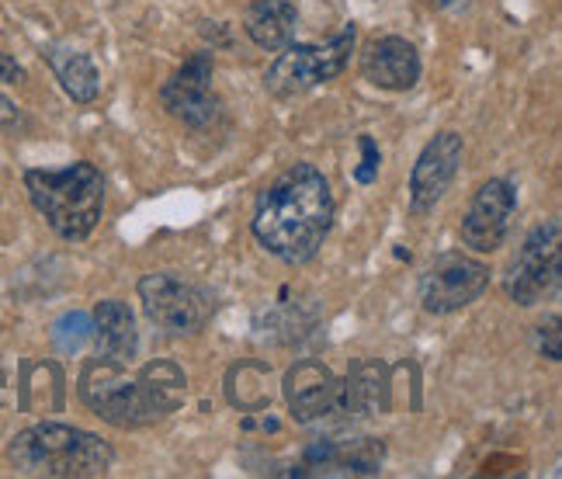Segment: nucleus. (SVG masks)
I'll use <instances>...</instances> for the list:
<instances>
[{
	"mask_svg": "<svg viewBox=\"0 0 562 479\" xmlns=\"http://www.w3.org/2000/svg\"><path fill=\"white\" fill-rule=\"evenodd\" d=\"M517 209V191L510 181H486L475 199L469 202V212L462 220V244L480 250V254H493L504 244V236L510 230Z\"/></svg>",
	"mask_w": 562,
	"mask_h": 479,
	"instance_id": "obj_11",
	"label": "nucleus"
},
{
	"mask_svg": "<svg viewBox=\"0 0 562 479\" xmlns=\"http://www.w3.org/2000/svg\"><path fill=\"white\" fill-rule=\"evenodd\" d=\"M490 286V268L465 254H445L420 278V302L427 313H459Z\"/></svg>",
	"mask_w": 562,
	"mask_h": 479,
	"instance_id": "obj_8",
	"label": "nucleus"
},
{
	"mask_svg": "<svg viewBox=\"0 0 562 479\" xmlns=\"http://www.w3.org/2000/svg\"><path fill=\"white\" fill-rule=\"evenodd\" d=\"M389 410V372L379 361H361L344 379V413L375 417Z\"/></svg>",
	"mask_w": 562,
	"mask_h": 479,
	"instance_id": "obj_17",
	"label": "nucleus"
},
{
	"mask_svg": "<svg viewBox=\"0 0 562 479\" xmlns=\"http://www.w3.org/2000/svg\"><path fill=\"white\" fill-rule=\"evenodd\" d=\"M351 49H355V25H348L330 42H323V46H285L271 63V70L265 74L268 91L274 98L306 94L310 87L340 77L351 59Z\"/></svg>",
	"mask_w": 562,
	"mask_h": 479,
	"instance_id": "obj_5",
	"label": "nucleus"
},
{
	"mask_svg": "<svg viewBox=\"0 0 562 479\" xmlns=\"http://www.w3.org/2000/svg\"><path fill=\"white\" fill-rule=\"evenodd\" d=\"M46 59L56 74V80L63 83V91H67L77 104H91L101 91V77H98V67L91 63V56H83L77 49H46Z\"/></svg>",
	"mask_w": 562,
	"mask_h": 479,
	"instance_id": "obj_18",
	"label": "nucleus"
},
{
	"mask_svg": "<svg viewBox=\"0 0 562 479\" xmlns=\"http://www.w3.org/2000/svg\"><path fill=\"white\" fill-rule=\"evenodd\" d=\"M80 400L115 427H146L181 406L184 372L175 361H154L128 379L119 361L101 358L83 368Z\"/></svg>",
	"mask_w": 562,
	"mask_h": 479,
	"instance_id": "obj_2",
	"label": "nucleus"
},
{
	"mask_svg": "<svg viewBox=\"0 0 562 479\" xmlns=\"http://www.w3.org/2000/svg\"><path fill=\"white\" fill-rule=\"evenodd\" d=\"M91 337L98 344L101 358L125 365L136 355V320L128 313L125 302L119 299H104L98 302V310L91 316Z\"/></svg>",
	"mask_w": 562,
	"mask_h": 479,
	"instance_id": "obj_15",
	"label": "nucleus"
},
{
	"mask_svg": "<svg viewBox=\"0 0 562 479\" xmlns=\"http://www.w3.org/2000/svg\"><path fill=\"white\" fill-rule=\"evenodd\" d=\"M139 299L146 316L167 334H194L212 316V299L199 286L167 271L146 275L139 281Z\"/></svg>",
	"mask_w": 562,
	"mask_h": 479,
	"instance_id": "obj_6",
	"label": "nucleus"
},
{
	"mask_svg": "<svg viewBox=\"0 0 562 479\" xmlns=\"http://www.w3.org/2000/svg\"><path fill=\"white\" fill-rule=\"evenodd\" d=\"M334 226V194L313 164H295L274 178L257 199L254 236L285 265H306L316 257Z\"/></svg>",
	"mask_w": 562,
	"mask_h": 479,
	"instance_id": "obj_1",
	"label": "nucleus"
},
{
	"mask_svg": "<svg viewBox=\"0 0 562 479\" xmlns=\"http://www.w3.org/2000/svg\"><path fill=\"white\" fill-rule=\"evenodd\" d=\"M0 80H4V83H21V80H25V70H21V63L14 56H8L4 49H0Z\"/></svg>",
	"mask_w": 562,
	"mask_h": 479,
	"instance_id": "obj_22",
	"label": "nucleus"
},
{
	"mask_svg": "<svg viewBox=\"0 0 562 479\" xmlns=\"http://www.w3.org/2000/svg\"><path fill=\"white\" fill-rule=\"evenodd\" d=\"M25 188L32 205L63 239H83L94 233L104 209V178L94 164L77 160L59 170H29Z\"/></svg>",
	"mask_w": 562,
	"mask_h": 479,
	"instance_id": "obj_4",
	"label": "nucleus"
},
{
	"mask_svg": "<svg viewBox=\"0 0 562 479\" xmlns=\"http://www.w3.org/2000/svg\"><path fill=\"white\" fill-rule=\"evenodd\" d=\"M379 164H382L379 146L372 143V136H361V164H358V170H355V178H358L361 185H372V181H375V174H379Z\"/></svg>",
	"mask_w": 562,
	"mask_h": 479,
	"instance_id": "obj_20",
	"label": "nucleus"
},
{
	"mask_svg": "<svg viewBox=\"0 0 562 479\" xmlns=\"http://www.w3.org/2000/svg\"><path fill=\"white\" fill-rule=\"evenodd\" d=\"M382 466V442H313L289 476H375Z\"/></svg>",
	"mask_w": 562,
	"mask_h": 479,
	"instance_id": "obj_13",
	"label": "nucleus"
},
{
	"mask_svg": "<svg viewBox=\"0 0 562 479\" xmlns=\"http://www.w3.org/2000/svg\"><path fill=\"white\" fill-rule=\"evenodd\" d=\"M91 341V316L88 313H67L53 323V347L63 355H74L80 352L83 344Z\"/></svg>",
	"mask_w": 562,
	"mask_h": 479,
	"instance_id": "obj_19",
	"label": "nucleus"
},
{
	"mask_svg": "<svg viewBox=\"0 0 562 479\" xmlns=\"http://www.w3.org/2000/svg\"><path fill=\"white\" fill-rule=\"evenodd\" d=\"M295 25H299V14L292 0H257V4L247 8V18H244L247 35L261 49H271V53L292 46Z\"/></svg>",
	"mask_w": 562,
	"mask_h": 479,
	"instance_id": "obj_16",
	"label": "nucleus"
},
{
	"mask_svg": "<svg viewBox=\"0 0 562 479\" xmlns=\"http://www.w3.org/2000/svg\"><path fill=\"white\" fill-rule=\"evenodd\" d=\"M459 164H462L459 133H438L420 149L414 174H409V209H414V215H427L445 199V191L459 174Z\"/></svg>",
	"mask_w": 562,
	"mask_h": 479,
	"instance_id": "obj_10",
	"label": "nucleus"
},
{
	"mask_svg": "<svg viewBox=\"0 0 562 479\" xmlns=\"http://www.w3.org/2000/svg\"><path fill=\"white\" fill-rule=\"evenodd\" d=\"M430 4H438V8H456V4H465V0H430Z\"/></svg>",
	"mask_w": 562,
	"mask_h": 479,
	"instance_id": "obj_24",
	"label": "nucleus"
},
{
	"mask_svg": "<svg viewBox=\"0 0 562 479\" xmlns=\"http://www.w3.org/2000/svg\"><path fill=\"white\" fill-rule=\"evenodd\" d=\"M538 341H542V355L559 361V316H549V323H542V331H538Z\"/></svg>",
	"mask_w": 562,
	"mask_h": 479,
	"instance_id": "obj_21",
	"label": "nucleus"
},
{
	"mask_svg": "<svg viewBox=\"0 0 562 479\" xmlns=\"http://www.w3.org/2000/svg\"><path fill=\"white\" fill-rule=\"evenodd\" d=\"M160 101L188 129H209L220 115V98L212 91V56L194 53L184 67L160 87Z\"/></svg>",
	"mask_w": 562,
	"mask_h": 479,
	"instance_id": "obj_9",
	"label": "nucleus"
},
{
	"mask_svg": "<svg viewBox=\"0 0 562 479\" xmlns=\"http://www.w3.org/2000/svg\"><path fill=\"white\" fill-rule=\"evenodd\" d=\"M559 271H562V236H559V223L549 220L525 239V247L510 268L507 292L517 307H538L546 296L559 289Z\"/></svg>",
	"mask_w": 562,
	"mask_h": 479,
	"instance_id": "obj_7",
	"label": "nucleus"
},
{
	"mask_svg": "<svg viewBox=\"0 0 562 479\" xmlns=\"http://www.w3.org/2000/svg\"><path fill=\"white\" fill-rule=\"evenodd\" d=\"M8 459L25 476L91 479L112 469L115 452L91 431L67 427V424H35L11 442Z\"/></svg>",
	"mask_w": 562,
	"mask_h": 479,
	"instance_id": "obj_3",
	"label": "nucleus"
},
{
	"mask_svg": "<svg viewBox=\"0 0 562 479\" xmlns=\"http://www.w3.org/2000/svg\"><path fill=\"white\" fill-rule=\"evenodd\" d=\"M285 400L295 413V421L313 424L319 417H330V413H344V382L327 365L306 358L289 368Z\"/></svg>",
	"mask_w": 562,
	"mask_h": 479,
	"instance_id": "obj_12",
	"label": "nucleus"
},
{
	"mask_svg": "<svg viewBox=\"0 0 562 479\" xmlns=\"http://www.w3.org/2000/svg\"><path fill=\"white\" fill-rule=\"evenodd\" d=\"M18 122V108L8 101V98H0V129L4 125H14Z\"/></svg>",
	"mask_w": 562,
	"mask_h": 479,
	"instance_id": "obj_23",
	"label": "nucleus"
},
{
	"mask_svg": "<svg viewBox=\"0 0 562 479\" xmlns=\"http://www.w3.org/2000/svg\"><path fill=\"white\" fill-rule=\"evenodd\" d=\"M361 77L382 91H409L420 80V56L414 42L400 35L372 38L361 53Z\"/></svg>",
	"mask_w": 562,
	"mask_h": 479,
	"instance_id": "obj_14",
	"label": "nucleus"
}]
</instances>
